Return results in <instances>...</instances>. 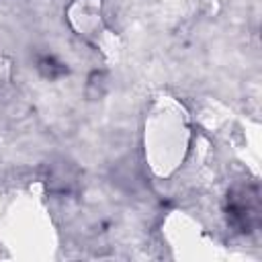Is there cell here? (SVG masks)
<instances>
[{
	"mask_svg": "<svg viewBox=\"0 0 262 262\" xmlns=\"http://www.w3.org/2000/svg\"><path fill=\"white\" fill-rule=\"evenodd\" d=\"M37 70H39V74H41L43 78H47V80H57V78H61V76L68 74V66H66L63 61H59V59H57L55 55H51V53L39 55V59H37Z\"/></svg>",
	"mask_w": 262,
	"mask_h": 262,
	"instance_id": "6da1fadb",
	"label": "cell"
}]
</instances>
